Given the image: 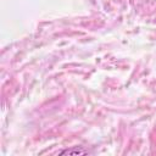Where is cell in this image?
<instances>
[{"mask_svg": "<svg viewBox=\"0 0 156 156\" xmlns=\"http://www.w3.org/2000/svg\"><path fill=\"white\" fill-rule=\"evenodd\" d=\"M61 154H62V155H80V154H88V151L84 150V149L74 147V149H67V150H63Z\"/></svg>", "mask_w": 156, "mask_h": 156, "instance_id": "obj_1", "label": "cell"}]
</instances>
